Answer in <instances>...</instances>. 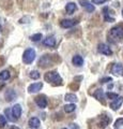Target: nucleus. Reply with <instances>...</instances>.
Segmentation results:
<instances>
[{"instance_id": "nucleus-1", "label": "nucleus", "mask_w": 123, "mask_h": 129, "mask_svg": "<svg viewBox=\"0 0 123 129\" xmlns=\"http://www.w3.org/2000/svg\"><path fill=\"white\" fill-rule=\"evenodd\" d=\"M108 40L111 43H117L123 40V27L117 26L110 29L108 34Z\"/></svg>"}, {"instance_id": "nucleus-2", "label": "nucleus", "mask_w": 123, "mask_h": 129, "mask_svg": "<svg viewBox=\"0 0 123 129\" xmlns=\"http://www.w3.org/2000/svg\"><path fill=\"white\" fill-rule=\"evenodd\" d=\"M44 79H45L46 82L53 84V85H55V86L56 85H61L62 84V78L57 71L47 72V73H45V75H44Z\"/></svg>"}, {"instance_id": "nucleus-3", "label": "nucleus", "mask_w": 123, "mask_h": 129, "mask_svg": "<svg viewBox=\"0 0 123 129\" xmlns=\"http://www.w3.org/2000/svg\"><path fill=\"white\" fill-rule=\"evenodd\" d=\"M35 59V51L33 48H28V50H26L24 52L23 54V61L29 64V63H32L33 60Z\"/></svg>"}, {"instance_id": "nucleus-4", "label": "nucleus", "mask_w": 123, "mask_h": 129, "mask_svg": "<svg viewBox=\"0 0 123 129\" xmlns=\"http://www.w3.org/2000/svg\"><path fill=\"white\" fill-rule=\"evenodd\" d=\"M53 63H54V61H53L51 55H44V56H42L41 59L39 60V66L42 67V68L53 66Z\"/></svg>"}, {"instance_id": "nucleus-5", "label": "nucleus", "mask_w": 123, "mask_h": 129, "mask_svg": "<svg viewBox=\"0 0 123 129\" xmlns=\"http://www.w3.org/2000/svg\"><path fill=\"white\" fill-rule=\"evenodd\" d=\"M103 15H104V19L105 22H109V23H112L114 22V16H113V12L111 11L110 8H104L103 10Z\"/></svg>"}, {"instance_id": "nucleus-6", "label": "nucleus", "mask_w": 123, "mask_h": 129, "mask_svg": "<svg viewBox=\"0 0 123 129\" xmlns=\"http://www.w3.org/2000/svg\"><path fill=\"white\" fill-rule=\"evenodd\" d=\"M97 51H98V53H101L103 55H106V56H111L112 55V51L110 50V47L107 45V44H104V43L98 44Z\"/></svg>"}, {"instance_id": "nucleus-7", "label": "nucleus", "mask_w": 123, "mask_h": 129, "mask_svg": "<svg viewBox=\"0 0 123 129\" xmlns=\"http://www.w3.org/2000/svg\"><path fill=\"white\" fill-rule=\"evenodd\" d=\"M111 73L116 76H123V66L121 63H114L111 67Z\"/></svg>"}, {"instance_id": "nucleus-8", "label": "nucleus", "mask_w": 123, "mask_h": 129, "mask_svg": "<svg viewBox=\"0 0 123 129\" xmlns=\"http://www.w3.org/2000/svg\"><path fill=\"white\" fill-rule=\"evenodd\" d=\"M22 115V107L21 104H14L13 108H12V116H13V119H18Z\"/></svg>"}, {"instance_id": "nucleus-9", "label": "nucleus", "mask_w": 123, "mask_h": 129, "mask_svg": "<svg viewBox=\"0 0 123 129\" xmlns=\"http://www.w3.org/2000/svg\"><path fill=\"white\" fill-rule=\"evenodd\" d=\"M35 103L40 109H45L47 107V99L45 96H39L35 98Z\"/></svg>"}, {"instance_id": "nucleus-10", "label": "nucleus", "mask_w": 123, "mask_h": 129, "mask_svg": "<svg viewBox=\"0 0 123 129\" xmlns=\"http://www.w3.org/2000/svg\"><path fill=\"white\" fill-rule=\"evenodd\" d=\"M122 103H123V97H119L118 96L117 98L113 99L112 102L110 103V108H111L113 111H117L118 109L122 106Z\"/></svg>"}, {"instance_id": "nucleus-11", "label": "nucleus", "mask_w": 123, "mask_h": 129, "mask_svg": "<svg viewBox=\"0 0 123 129\" xmlns=\"http://www.w3.org/2000/svg\"><path fill=\"white\" fill-rule=\"evenodd\" d=\"M79 3L81 5L82 8H85L87 12H89V13H91V12H94L95 8L93 5H91V2L88 1V0H79Z\"/></svg>"}, {"instance_id": "nucleus-12", "label": "nucleus", "mask_w": 123, "mask_h": 129, "mask_svg": "<svg viewBox=\"0 0 123 129\" xmlns=\"http://www.w3.org/2000/svg\"><path fill=\"white\" fill-rule=\"evenodd\" d=\"M78 22L76 21V19H62V21L60 22V26L62 28H71L75 26Z\"/></svg>"}, {"instance_id": "nucleus-13", "label": "nucleus", "mask_w": 123, "mask_h": 129, "mask_svg": "<svg viewBox=\"0 0 123 129\" xmlns=\"http://www.w3.org/2000/svg\"><path fill=\"white\" fill-rule=\"evenodd\" d=\"M43 87V83L41 82H38V83H33L31 84V85H29L28 87V91L30 92V94H33V92H38L42 89Z\"/></svg>"}, {"instance_id": "nucleus-14", "label": "nucleus", "mask_w": 123, "mask_h": 129, "mask_svg": "<svg viewBox=\"0 0 123 129\" xmlns=\"http://www.w3.org/2000/svg\"><path fill=\"white\" fill-rule=\"evenodd\" d=\"M43 44H44L45 46H48V47H54L56 45V39H55V37H53V36H49V37L44 39Z\"/></svg>"}, {"instance_id": "nucleus-15", "label": "nucleus", "mask_w": 123, "mask_h": 129, "mask_svg": "<svg viewBox=\"0 0 123 129\" xmlns=\"http://www.w3.org/2000/svg\"><path fill=\"white\" fill-rule=\"evenodd\" d=\"M72 63L76 67H81L84 64V58L80 55H75L72 58Z\"/></svg>"}, {"instance_id": "nucleus-16", "label": "nucleus", "mask_w": 123, "mask_h": 129, "mask_svg": "<svg viewBox=\"0 0 123 129\" xmlns=\"http://www.w3.org/2000/svg\"><path fill=\"white\" fill-rule=\"evenodd\" d=\"M110 120H111V118H110V116H108V115L103 114V115L100 116V124L102 125V127L108 126V125L110 124Z\"/></svg>"}, {"instance_id": "nucleus-17", "label": "nucleus", "mask_w": 123, "mask_h": 129, "mask_svg": "<svg viewBox=\"0 0 123 129\" xmlns=\"http://www.w3.org/2000/svg\"><path fill=\"white\" fill-rule=\"evenodd\" d=\"M93 96H94V98H95V99H97L98 101H101V102L104 103L105 94H104V91H103V89H101V88H100V89H96Z\"/></svg>"}, {"instance_id": "nucleus-18", "label": "nucleus", "mask_w": 123, "mask_h": 129, "mask_svg": "<svg viewBox=\"0 0 123 129\" xmlns=\"http://www.w3.org/2000/svg\"><path fill=\"white\" fill-rule=\"evenodd\" d=\"M76 10H77V6H76V3H74V2H69L65 7V11L67 14H73Z\"/></svg>"}, {"instance_id": "nucleus-19", "label": "nucleus", "mask_w": 123, "mask_h": 129, "mask_svg": "<svg viewBox=\"0 0 123 129\" xmlns=\"http://www.w3.org/2000/svg\"><path fill=\"white\" fill-rule=\"evenodd\" d=\"M40 125H41V122H40V119L38 117H31L29 119V126L31 128H39Z\"/></svg>"}, {"instance_id": "nucleus-20", "label": "nucleus", "mask_w": 123, "mask_h": 129, "mask_svg": "<svg viewBox=\"0 0 123 129\" xmlns=\"http://www.w3.org/2000/svg\"><path fill=\"white\" fill-rule=\"evenodd\" d=\"M15 98H16V92H15L13 89L7 90V92H6V99H7V101H12V100H14Z\"/></svg>"}, {"instance_id": "nucleus-21", "label": "nucleus", "mask_w": 123, "mask_h": 129, "mask_svg": "<svg viewBox=\"0 0 123 129\" xmlns=\"http://www.w3.org/2000/svg\"><path fill=\"white\" fill-rule=\"evenodd\" d=\"M64 100H65V101H69V102H72V103L78 101L77 96L74 95V94H66L64 96Z\"/></svg>"}, {"instance_id": "nucleus-22", "label": "nucleus", "mask_w": 123, "mask_h": 129, "mask_svg": "<svg viewBox=\"0 0 123 129\" xmlns=\"http://www.w3.org/2000/svg\"><path fill=\"white\" fill-rule=\"evenodd\" d=\"M76 110V106L74 103H70V104H65L64 106V112L65 113H72Z\"/></svg>"}, {"instance_id": "nucleus-23", "label": "nucleus", "mask_w": 123, "mask_h": 129, "mask_svg": "<svg viewBox=\"0 0 123 129\" xmlns=\"http://www.w3.org/2000/svg\"><path fill=\"white\" fill-rule=\"evenodd\" d=\"M10 76H11V74L8 70H3L0 72V81H7L10 79Z\"/></svg>"}, {"instance_id": "nucleus-24", "label": "nucleus", "mask_w": 123, "mask_h": 129, "mask_svg": "<svg viewBox=\"0 0 123 129\" xmlns=\"http://www.w3.org/2000/svg\"><path fill=\"white\" fill-rule=\"evenodd\" d=\"M29 76H30V78L32 79V80H38V79H40V76H41V74H40V72H39V71L33 70V71H31V72H30Z\"/></svg>"}, {"instance_id": "nucleus-25", "label": "nucleus", "mask_w": 123, "mask_h": 129, "mask_svg": "<svg viewBox=\"0 0 123 129\" xmlns=\"http://www.w3.org/2000/svg\"><path fill=\"white\" fill-rule=\"evenodd\" d=\"M42 34H35L33 36H31L30 39H31V41H33V42H37V41H40V40L42 39Z\"/></svg>"}, {"instance_id": "nucleus-26", "label": "nucleus", "mask_w": 123, "mask_h": 129, "mask_svg": "<svg viewBox=\"0 0 123 129\" xmlns=\"http://www.w3.org/2000/svg\"><path fill=\"white\" fill-rule=\"evenodd\" d=\"M6 125H7V118L3 115L0 114V128L6 127Z\"/></svg>"}, {"instance_id": "nucleus-27", "label": "nucleus", "mask_w": 123, "mask_h": 129, "mask_svg": "<svg viewBox=\"0 0 123 129\" xmlns=\"http://www.w3.org/2000/svg\"><path fill=\"white\" fill-rule=\"evenodd\" d=\"M114 128H119V127H121L123 126V117H120V118H118L116 122H114Z\"/></svg>"}, {"instance_id": "nucleus-28", "label": "nucleus", "mask_w": 123, "mask_h": 129, "mask_svg": "<svg viewBox=\"0 0 123 129\" xmlns=\"http://www.w3.org/2000/svg\"><path fill=\"white\" fill-rule=\"evenodd\" d=\"M106 97H107L108 99L113 100V99H116L117 97H118V94H114V92H107V94H106Z\"/></svg>"}, {"instance_id": "nucleus-29", "label": "nucleus", "mask_w": 123, "mask_h": 129, "mask_svg": "<svg viewBox=\"0 0 123 129\" xmlns=\"http://www.w3.org/2000/svg\"><path fill=\"white\" fill-rule=\"evenodd\" d=\"M107 0H92V2L94 3V5H102V3L106 2Z\"/></svg>"}, {"instance_id": "nucleus-30", "label": "nucleus", "mask_w": 123, "mask_h": 129, "mask_svg": "<svg viewBox=\"0 0 123 129\" xmlns=\"http://www.w3.org/2000/svg\"><path fill=\"white\" fill-rule=\"evenodd\" d=\"M112 79L111 78H104L101 80V83H107V82H111Z\"/></svg>"}, {"instance_id": "nucleus-31", "label": "nucleus", "mask_w": 123, "mask_h": 129, "mask_svg": "<svg viewBox=\"0 0 123 129\" xmlns=\"http://www.w3.org/2000/svg\"><path fill=\"white\" fill-rule=\"evenodd\" d=\"M71 128L72 129H78V127L76 126V124H71Z\"/></svg>"}, {"instance_id": "nucleus-32", "label": "nucleus", "mask_w": 123, "mask_h": 129, "mask_svg": "<svg viewBox=\"0 0 123 129\" xmlns=\"http://www.w3.org/2000/svg\"><path fill=\"white\" fill-rule=\"evenodd\" d=\"M11 129H18V128H17V127H15V126H12Z\"/></svg>"}, {"instance_id": "nucleus-33", "label": "nucleus", "mask_w": 123, "mask_h": 129, "mask_svg": "<svg viewBox=\"0 0 123 129\" xmlns=\"http://www.w3.org/2000/svg\"><path fill=\"white\" fill-rule=\"evenodd\" d=\"M122 15H123V10H122Z\"/></svg>"}, {"instance_id": "nucleus-34", "label": "nucleus", "mask_w": 123, "mask_h": 129, "mask_svg": "<svg viewBox=\"0 0 123 129\" xmlns=\"http://www.w3.org/2000/svg\"><path fill=\"white\" fill-rule=\"evenodd\" d=\"M62 129H67V128H62Z\"/></svg>"}, {"instance_id": "nucleus-35", "label": "nucleus", "mask_w": 123, "mask_h": 129, "mask_svg": "<svg viewBox=\"0 0 123 129\" xmlns=\"http://www.w3.org/2000/svg\"><path fill=\"white\" fill-rule=\"evenodd\" d=\"M116 129H118V128H116Z\"/></svg>"}]
</instances>
